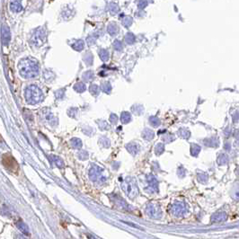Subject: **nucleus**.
I'll list each match as a JSON object with an SVG mask.
<instances>
[{"label": "nucleus", "instance_id": "nucleus-6", "mask_svg": "<svg viewBox=\"0 0 239 239\" xmlns=\"http://www.w3.org/2000/svg\"><path fill=\"white\" fill-rule=\"evenodd\" d=\"M122 223H124V224H126V225H128V226H132V227H134V228H137V229L144 230V229H143V227L138 226V225H135V224H133V223H131V222H126V221H122Z\"/></svg>", "mask_w": 239, "mask_h": 239}, {"label": "nucleus", "instance_id": "nucleus-1", "mask_svg": "<svg viewBox=\"0 0 239 239\" xmlns=\"http://www.w3.org/2000/svg\"><path fill=\"white\" fill-rule=\"evenodd\" d=\"M146 214L152 218H157L161 216V211L158 206L155 204H149L146 208Z\"/></svg>", "mask_w": 239, "mask_h": 239}, {"label": "nucleus", "instance_id": "nucleus-7", "mask_svg": "<svg viewBox=\"0 0 239 239\" xmlns=\"http://www.w3.org/2000/svg\"><path fill=\"white\" fill-rule=\"evenodd\" d=\"M16 239H27V238H25L24 236H20V235H18V236H16Z\"/></svg>", "mask_w": 239, "mask_h": 239}, {"label": "nucleus", "instance_id": "nucleus-4", "mask_svg": "<svg viewBox=\"0 0 239 239\" xmlns=\"http://www.w3.org/2000/svg\"><path fill=\"white\" fill-rule=\"evenodd\" d=\"M226 219V214L225 212H218L211 217V223H219Z\"/></svg>", "mask_w": 239, "mask_h": 239}, {"label": "nucleus", "instance_id": "nucleus-5", "mask_svg": "<svg viewBox=\"0 0 239 239\" xmlns=\"http://www.w3.org/2000/svg\"><path fill=\"white\" fill-rule=\"evenodd\" d=\"M15 225L17 226V228H18L23 234H25V236H30L29 227L27 226V225L25 222H23L22 220H19V221H17V222L15 223Z\"/></svg>", "mask_w": 239, "mask_h": 239}, {"label": "nucleus", "instance_id": "nucleus-2", "mask_svg": "<svg viewBox=\"0 0 239 239\" xmlns=\"http://www.w3.org/2000/svg\"><path fill=\"white\" fill-rule=\"evenodd\" d=\"M185 206L183 203H175L171 209V212L175 217H183L186 213Z\"/></svg>", "mask_w": 239, "mask_h": 239}, {"label": "nucleus", "instance_id": "nucleus-3", "mask_svg": "<svg viewBox=\"0 0 239 239\" xmlns=\"http://www.w3.org/2000/svg\"><path fill=\"white\" fill-rule=\"evenodd\" d=\"M3 164L5 165L6 168H7L8 170L14 172L17 169V164L13 158H9V157H4L3 158Z\"/></svg>", "mask_w": 239, "mask_h": 239}]
</instances>
